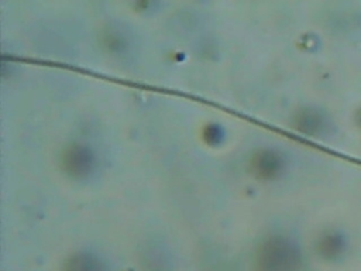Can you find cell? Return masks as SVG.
Instances as JSON below:
<instances>
[{"instance_id":"cell-3","label":"cell","mask_w":361,"mask_h":271,"mask_svg":"<svg viewBox=\"0 0 361 271\" xmlns=\"http://www.w3.org/2000/svg\"><path fill=\"white\" fill-rule=\"evenodd\" d=\"M248 169L259 181H272L283 169V157L274 148H257L248 158Z\"/></svg>"},{"instance_id":"cell-7","label":"cell","mask_w":361,"mask_h":271,"mask_svg":"<svg viewBox=\"0 0 361 271\" xmlns=\"http://www.w3.org/2000/svg\"><path fill=\"white\" fill-rule=\"evenodd\" d=\"M202 138L207 145H220L226 138V130L219 123H207L202 130Z\"/></svg>"},{"instance_id":"cell-4","label":"cell","mask_w":361,"mask_h":271,"mask_svg":"<svg viewBox=\"0 0 361 271\" xmlns=\"http://www.w3.org/2000/svg\"><path fill=\"white\" fill-rule=\"evenodd\" d=\"M62 271H110L104 258L89 250H79L68 255Z\"/></svg>"},{"instance_id":"cell-5","label":"cell","mask_w":361,"mask_h":271,"mask_svg":"<svg viewBox=\"0 0 361 271\" xmlns=\"http://www.w3.org/2000/svg\"><path fill=\"white\" fill-rule=\"evenodd\" d=\"M99 38L102 48L110 55H124L131 47L128 34L118 25H106Z\"/></svg>"},{"instance_id":"cell-2","label":"cell","mask_w":361,"mask_h":271,"mask_svg":"<svg viewBox=\"0 0 361 271\" xmlns=\"http://www.w3.org/2000/svg\"><path fill=\"white\" fill-rule=\"evenodd\" d=\"M295 263L293 247L281 236L264 239L255 251L257 271H290Z\"/></svg>"},{"instance_id":"cell-1","label":"cell","mask_w":361,"mask_h":271,"mask_svg":"<svg viewBox=\"0 0 361 271\" xmlns=\"http://www.w3.org/2000/svg\"><path fill=\"white\" fill-rule=\"evenodd\" d=\"M61 171L71 179L83 181L90 178L99 165V157L92 145L83 141L68 143L59 152Z\"/></svg>"},{"instance_id":"cell-6","label":"cell","mask_w":361,"mask_h":271,"mask_svg":"<svg viewBox=\"0 0 361 271\" xmlns=\"http://www.w3.org/2000/svg\"><path fill=\"white\" fill-rule=\"evenodd\" d=\"M141 263L145 271H168L169 257L166 251L159 246H148L141 257Z\"/></svg>"}]
</instances>
